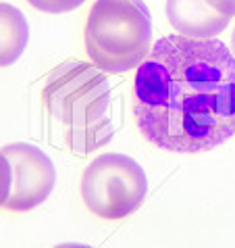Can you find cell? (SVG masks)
Instances as JSON below:
<instances>
[{
    "label": "cell",
    "mask_w": 235,
    "mask_h": 248,
    "mask_svg": "<svg viewBox=\"0 0 235 248\" xmlns=\"http://www.w3.org/2000/svg\"><path fill=\"white\" fill-rule=\"evenodd\" d=\"M212 9H217L220 15L233 17L235 15V0H206Z\"/></svg>",
    "instance_id": "obj_10"
},
{
    "label": "cell",
    "mask_w": 235,
    "mask_h": 248,
    "mask_svg": "<svg viewBox=\"0 0 235 248\" xmlns=\"http://www.w3.org/2000/svg\"><path fill=\"white\" fill-rule=\"evenodd\" d=\"M33 9L42 11V13H52V15H59V13H69L79 9L86 0H27Z\"/></svg>",
    "instance_id": "obj_8"
},
{
    "label": "cell",
    "mask_w": 235,
    "mask_h": 248,
    "mask_svg": "<svg viewBox=\"0 0 235 248\" xmlns=\"http://www.w3.org/2000/svg\"><path fill=\"white\" fill-rule=\"evenodd\" d=\"M86 50L104 73L140 67L152 50V15L144 0H96L86 23Z\"/></svg>",
    "instance_id": "obj_3"
},
{
    "label": "cell",
    "mask_w": 235,
    "mask_h": 248,
    "mask_svg": "<svg viewBox=\"0 0 235 248\" xmlns=\"http://www.w3.org/2000/svg\"><path fill=\"white\" fill-rule=\"evenodd\" d=\"M11 186H13V173H11V165L6 161V156L0 153V206H4L11 194Z\"/></svg>",
    "instance_id": "obj_9"
},
{
    "label": "cell",
    "mask_w": 235,
    "mask_h": 248,
    "mask_svg": "<svg viewBox=\"0 0 235 248\" xmlns=\"http://www.w3.org/2000/svg\"><path fill=\"white\" fill-rule=\"evenodd\" d=\"M148 180L135 158L106 153L94 158L81 175V198L94 215L108 221L123 219L142 206Z\"/></svg>",
    "instance_id": "obj_4"
},
{
    "label": "cell",
    "mask_w": 235,
    "mask_h": 248,
    "mask_svg": "<svg viewBox=\"0 0 235 248\" xmlns=\"http://www.w3.org/2000/svg\"><path fill=\"white\" fill-rule=\"evenodd\" d=\"M231 46H233V57H235V31H233V36H231Z\"/></svg>",
    "instance_id": "obj_12"
},
{
    "label": "cell",
    "mask_w": 235,
    "mask_h": 248,
    "mask_svg": "<svg viewBox=\"0 0 235 248\" xmlns=\"http://www.w3.org/2000/svg\"><path fill=\"white\" fill-rule=\"evenodd\" d=\"M54 248H94V246L79 244V242H63V244H59V246H54Z\"/></svg>",
    "instance_id": "obj_11"
},
{
    "label": "cell",
    "mask_w": 235,
    "mask_h": 248,
    "mask_svg": "<svg viewBox=\"0 0 235 248\" xmlns=\"http://www.w3.org/2000/svg\"><path fill=\"white\" fill-rule=\"evenodd\" d=\"M167 17L179 36L191 40H210L225 31L231 21L206 0H167Z\"/></svg>",
    "instance_id": "obj_6"
},
{
    "label": "cell",
    "mask_w": 235,
    "mask_h": 248,
    "mask_svg": "<svg viewBox=\"0 0 235 248\" xmlns=\"http://www.w3.org/2000/svg\"><path fill=\"white\" fill-rule=\"evenodd\" d=\"M0 153L6 156L13 173L11 194L4 204L9 211H31L52 194L57 169L46 153L25 142L9 144Z\"/></svg>",
    "instance_id": "obj_5"
},
{
    "label": "cell",
    "mask_w": 235,
    "mask_h": 248,
    "mask_svg": "<svg viewBox=\"0 0 235 248\" xmlns=\"http://www.w3.org/2000/svg\"><path fill=\"white\" fill-rule=\"evenodd\" d=\"M42 100L48 115L63 125L65 142L75 155H89L113 140L110 86L96 65L67 61L52 69Z\"/></svg>",
    "instance_id": "obj_2"
},
{
    "label": "cell",
    "mask_w": 235,
    "mask_h": 248,
    "mask_svg": "<svg viewBox=\"0 0 235 248\" xmlns=\"http://www.w3.org/2000/svg\"><path fill=\"white\" fill-rule=\"evenodd\" d=\"M29 40V25L17 6L0 2V67L17 63Z\"/></svg>",
    "instance_id": "obj_7"
},
{
    "label": "cell",
    "mask_w": 235,
    "mask_h": 248,
    "mask_svg": "<svg viewBox=\"0 0 235 248\" xmlns=\"http://www.w3.org/2000/svg\"><path fill=\"white\" fill-rule=\"evenodd\" d=\"M142 136L169 153H204L235 136V57L220 40L164 36L133 79Z\"/></svg>",
    "instance_id": "obj_1"
}]
</instances>
